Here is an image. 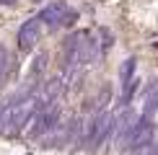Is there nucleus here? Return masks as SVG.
I'll list each match as a JSON object with an SVG mask.
<instances>
[{"mask_svg":"<svg viewBox=\"0 0 158 155\" xmlns=\"http://www.w3.org/2000/svg\"><path fill=\"white\" fill-rule=\"evenodd\" d=\"M44 36V26L36 21V18H29V21H23L18 26V34H16V47L23 49V52H31L36 47L39 42H42Z\"/></svg>","mask_w":158,"mask_h":155,"instance_id":"nucleus-1","label":"nucleus"}]
</instances>
